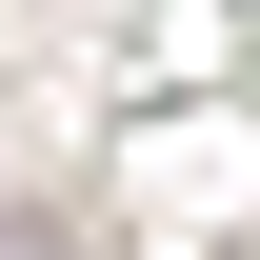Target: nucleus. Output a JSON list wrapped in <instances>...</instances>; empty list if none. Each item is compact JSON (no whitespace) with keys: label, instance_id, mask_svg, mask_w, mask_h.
Listing matches in <instances>:
<instances>
[{"label":"nucleus","instance_id":"nucleus-1","mask_svg":"<svg viewBox=\"0 0 260 260\" xmlns=\"http://www.w3.org/2000/svg\"><path fill=\"white\" fill-rule=\"evenodd\" d=\"M0 260H80V240H60V220H40V200H0Z\"/></svg>","mask_w":260,"mask_h":260}]
</instances>
